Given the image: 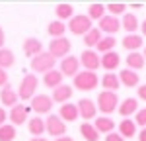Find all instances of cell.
I'll use <instances>...</instances> for the list:
<instances>
[{
    "mask_svg": "<svg viewBox=\"0 0 146 141\" xmlns=\"http://www.w3.org/2000/svg\"><path fill=\"white\" fill-rule=\"evenodd\" d=\"M96 106H98V112H101V116H109V114H113L119 108V96H117V92L101 90L98 94Z\"/></svg>",
    "mask_w": 146,
    "mask_h": 141,
    "instance_id": "1",
    "label": "cell"
},
{
    "mask_svg": "<svg viewBox=\"0 0 146 141\" xmlns=\"http://www.w3.org/2000/svg\"><path fill=\"white\" fill-rule=\"evenodd\" d=\"M92 20L86 16V14H74L70 20H68V23H66V30L70 32L72 35H80V37H84V35L90 32L92 28Z\"/></svg>",
    "mask_w": 146,
    "mask_h": 141,
    "instance_id": "2",
    "label": "cell"
},
{
    "mask_svg": "<svg viewBox=\"0 0 146 141\" xmlns=\"http://www.w3.org/2000/svg\"><path fill=\"white\" fill-rule=\"evenodd\" d=\"M98 84H100V77H98V73H92V70H80L74 77V88L82 92L96 90Z\"/></svg>",
    "mask_w": 146,
    "mask_h": 141,
    "instance_id": "3",
    "label": "cell"
},
{
    "mask_svg": "<svg viewBox=\"0 0 146 141\" xmlns=\"http://www.w3.org/2000/svg\"><path fill=\"white\" fill-rule=\"evenodd\" d=\"M37 86H39L37 75H33V73L25 75L22 79V82H20V86H18V96H20V100H29V102H31V98L37 94Z\"/></svg>",
    "mask_w": 146,
    "mask_h": 141,
    "instance_id": "4",
    "label": "cell"
},
{
    "mask_svg": "<svg viewBox=\"0 0 146 141\" xmlns=\"http://www.w3.org/2000/svg\"><path fill=\"white\" fill-rule=\"evenodd\" d=\"M55 63H56V59L53 57L49 51H41L39 55H35V57L31 59V70L45 75V73L55 69Z\"/></svg>",
    "mask_w": 146,
    "mask_h": 141,
    "instance_id": "5",
    "label": "cell"
},
{
    "mask_svg": "<svg viewBox=\"0 0 146 141\" xmlns=\"http://www.w3.org/2000/svg\"><path fill=\"white\" fill-rule=\"evenodd\" d=\"M45 133H49V135H51V137H55V139L64 137V135H66V124H64L58 116L49 114L47 120H45Z\"/></svg>",
    "mask_w": 146,
    "mask_h": 141,
    "instance_id": "6",
    "label": "cell"
},
{
    "mask_svg": "<svg viewBox=\"0 0 146 141\" xmlns=\"http://www.w3.org/2000/svg\"><path fill=\"white\" fill-rule=\"evenodd\" d=\"M70 49H72V43L68 37H56L49 43V53L55 59H64L66 55H70Z\"/></svg>",
    "mask_w": 146,
    "mask_h": 141,
    "instance_id": "7",
    "label": "cell"
},
{
    "mask_svg": "<svg viewBox=\"0 0 146 141\" xmlns=\"http://www.w3.org/2000/svg\"><path fill=\"white\" fill-rule=\"evenodd\" d=\"M100 53L96 51V49H84L82 51V55H80V67H84V70H92V73H96V70L101 67L100 63Z\"/></svg>",
    "mask_w": 146,
    "mask_h": 141,
    "instance_id": "8",
    "label": "cell"
},
{
    "mask_svg": "<svg viewBox=\"0 0 146 141\" xmlns=\"http://www.w3.org/2000/svg\"><path fill=\"white\" fill-rule=\"evenodd\" d=\"M31 110H33L37 116H45V114H51V110H53V100H51V96H47V94H35L33 98H31Z\"/></svg>",
    "mask_w": 146,
    "mask_h": 141,
    "instance_id": "9",
    "label": "cell"
},
{
    "mask_svg": "<svg viewBox=\"0 0 146 141\" xmlns=\"http://www.w3.org/2000/svg\"><path fill=\"white\" fill-rule=\"evenodd\" d=\"M76 108H78V116L82 117V120H86V122L98 117V106H96V102L90 100V98H82V100H78Z\"/></svg>",
    "mask_w": 146,
    "mask_h": 141,
    "instance_id": "10",
    "label": "cell"
},
{
    "mask_svg": "<svg viewBox=\"0 0 146 141\" xmlns=\"http://www.w3.org/2000/svg\"><path fill=\"white\" fill-rule=\"evenodd\" d=\"M58 70L62 73V77L74 79V77L80 73V59L74 57V55H66L64 59H60V69Z\"/></svg>",
    "mask_w": 146,
    "mask_h": 141,
    "instance_id": "11",
    "label": "cell"
},
{
    "mask_svg": "<svg viewBox=\"0 0 146 141\" xmlns=\"http://www.w3.org/2000/svg\"><path fill=\"white\" fill-rule=\"evenodd\" d=\"M98 30H100L101 34H107V35H113L117 34L119 30H121V20L119 18H115V16H109V14H105L103 18H101L100 22H98Z\"/></svg>",
    "mask_w": 146,
    "mask_h": 141,
    "instance_id": "12",
    "label": "cell"
},
{
    "mask_svg": "<svg viewBox=\"0 0 146 141\" xmlns=\"http://www.w3.org/2000/svg\"><path fill=\"white\" fill-rule=\"evenodd\" d=\"M29 110L31 108H27L25 104H16L14 108H10V116H8V120H10V124L16 128V126H22V124H25V120H29Z\"/></svg>",
    "mask_w": 146,
    "mask_h": 141,
    "instance_id": "13",
    "label": "cell"
},
{
    "mask_svg": "<svg viewBox=\"0 0 146 141\" xmlns=\"http://www.w3.org/2000/svg\"><path fill=\"white\" fill-rule=\"evenodd\" d=\"M72 86H68V84H60V86H56L55 90H53V94H51V100H53V104H66L68 100L72 98Z\"/></svg>",
    "mask_w": 146,
    "mask_h": 141,
    "instance_id": "14",
    "label": "cell"
},
{
    "mask_svg": "<svg viewBox=\"0 0 146 141\" xmlns=\"http://www.w3.org/2000/svg\"><path fill=\"white\" fill-rule=\"evenodd\" d=\"M0 102L6 106V108H14L16 104H20L18 90H14V88H12V84H6V86L0 90Z\"/></svg>",
    "mask_w": 146,
    "mask_h": 141,
    "instance_id": "15",
    "label": "cell"
},
{
    "mask_svg": "<svg viewBox=\"0 0 146 141\" xmlns=\"http://www.w3.org/2000/svg\"><path fill=\"white\" fill-rule=\"evenodd\" d=\"M119 82L123 84V86H127V88H136L138 84H140V77H138V73H135V70L131 69H123L119 70Z\"/></svg>",
    "mask_w": 146,
    "mask_h": 141,
    "instance_id": "16",
    "label": "cell"
},
{
    "mask_svg": "<svg viewBox=\"0 0 146 141\" xmlns=\"http://www.w3.org/2000/svg\"><path fill=\"white\" fill-rule=\"evenodd\" d=\"M121 45L129 53H135V51H138L140 47L144 45V39H142V35H138V34H127L123 37V41H121Z\"/></svg>",
    "mask_w": 146,
    "mask_h": 141,
    "instance_id": "17",
    "label": "cell"
},
{
    "mask_svg": "<svg viewBox=\"0 0 146 141\" xmlns=\"http://www.w3.org/2000/svg\"><path fill=\"white\" fill-rule=\"evenodd\" d=\"M100 63H101V67H103L105 70L113 73L115 69H119V65H121V57H119V53L109 51V53H103V55L100 57Z\"/></svg>",
    "mask_w": 146,
    "mask_h": 141,
    "instance_id": "18",
    "label": "cell"
},
{
    "mask_svg": "<svg viewBox=\"0 0 146 141\" xmlns=\"http://www.w3.org/2000/svg\"><path fill=\"white\" fill-rule=\"evenodd\" d=\"M58 117L66 124V122H76L78 120V108H76V104H70V102H66V104H62L60 108H58Z\"/></svg>",
    "mask_w": 146,
    "mask_h": 141,
    "instance_id": "19",
    "label": "cell"
},
{
    "mask_svg": "<svg viewBox=\"0 0 146 141\" xmlns=\"http://www.w3.org/2000/svg\"><path fill=\"white\" fill-rule=\"evenodd\" d=\"M43 51V43L37 39V37H27L25 41H23V53H25V57L33 59L35 55H39Z\"/></svg>",
    "mask_w": 146,
    "mask_h": 141,
    "instance_id": "20",
    "label": "cell"
},
{
    "mask_svg": "<svg viewBox=\"0 0 146 141\" xmlns=\"http://www.w3.org/2000/svg\"><path fill=\"white\" fill-rule=\"evenodd\" d=\"M94 128L98 129V133H103V135H107V133H111L115 131V122H113L109 116H100L94 120Z\"/></svg>",
    "mask_w": 146,
    "mask_h": 141,
    "instance_id": "21",
    "label": "cell"
},
{
    "mask_svg": "<svg viewBox=\"0 0 146 141\" xmlns=\"http://www.w3.org/2000/svg\"><path fill=\"white\" fill-rule=\"evenodd\" d=\"M121 28H123L127 34H136V30L140 28V22L133 12H125L123 18H121Z\"/></svg>",
    "mask_w": 146,
    "mask_h": 141,
    "instance_id": "22",
    "label": "cell"
},
{
    "mask_svg": "<svg viewBox=\"0 0 146 141\" xmlns=\"http://www.w3.org/2000/svg\"><path fill=\"white\" fill-rule=\"evenodd\" d=\"M100 84L103 86V90H107V92H117L119 86H121L119 77H117L115 73H105V75L100 79Z\"/></svg>",
    "mask_w": 146,
    "mask_h": 141,
    "instance_id": "23",
    "label": "cell"
},
{
    "mask_svg": "<svg viewBox=\"0 0 146 141\" xmlns=\"http://www.w3.org/2000/svg\"><path fill=\"white\" fill-rule=\"evenodd\" d=\"M125 63H127V69H131V70H140V69H144V65H146V61L144 57H142V53L140 51H135V53H129L127 57H125Z\"/></svg>",
    "mask_w": 146,
    "mask_h": 141,
    "instance_id": "24",
    "label": "cell"
},
{
    "mask_svg": "<svg viewBox=\"0 0 146 141\" xmlns=\"http://www.w3.org/2000/svg\"><path fill=\"white\" fill-rule=\"evenodd\" d=\"M138 112V100L136 98H125L119 104V114L123 117H131Z\"/></svg>",
    "mask_w": 146,
    "mask_h": 141,
    "instance_id": "25",
    "label": "cell"
},
{
    "mask_svg": "<svg viewBox=\"0 0 146 141\" xmlns=\"http://www.w3.org/2000/svg\"><path fill=\"white\" fill-rule=\"evenodd\" d=\"M123 139H127V137H135L136 133V124L135 120H129V117H125V120H121L119 122V131H117Z\"/></svg>",
    "mask_w": 146,
    "mask_h": 141,
    "instance_id": "26",
    "label": "cell"
},
{
    "mask_svg": "<svg viewBox=\"0 0 146 141\" xmlns=\"http://www.w3.org/2000/svg\"><path fill=\"white\" fill-rule=\"evenodd\" d=\"M62 79H64V77H62V73H60V70H56V69H53V70H49V73L43 75V84L55 90L56 86H60V84H62Z\"/></svg>",
    "mask_w": 146,
    "mask_h": 141,
    "instance_id": "27",
    "label": "cell"
},
{
    "mask_svg": "<svg viewBox=\"0 0 146 141\" xmlns=\"http://www.w3.org/2000/svg\"><path fill=\"white\" fill-rule=\"evenodd\" d=\"M55 16L58 22H64V20H70L74 16V6L68 4V2H60L55 6Z\"/></svg>",
    "mask_w": 146,
    "mask_h": 141,
    "instance_id": "28",
    "label": "cell"
},
{
    "mask_svg": "<svg viewBox=\"0 0 146 141\" xmlns=\"http://www.w3.org/2000/svg\"><path fill=\"white\" fill-rule=\"evenodd\" d=\"M27 129H29V133L33 137H43V133H45V120H41L39 116L27 120Z\"/></svg>",
    "mask_w": 146,
    "mask_h": 141,
    "instance_id": "29",
    "label": "cell"
},
{
    "mask_svg": "<svg viewBox=\"0 0 146 141\" xmlns=\"http://www.w3.org/2000/svg\"><path fill=\"white\" fill-rule=\"evenodd\" d=\"M115 45H117V39L113 35H103L101 41L96 45V51L103 55V53H109V51H115Z\"/></svg>",
    "mask_w": 146,
    "mask_h": 141,
    "instance_id": "30",
    "label": "cell"
},
{
    "mask_svg": "<svg viewBox=\"0 0 146 141\" xmlns=\"http://www.w3.org/2000/svg\"><path fill=\"white\" fill-rule=\"evenodd\" d=\"M107 14V10H105V6L101 4V2H94V4H90L88 6V18H90L92 22H100L101 18Z\"/></svg>",
    "mask_w": 146,
    "mask_h": 141,
    "instance_id": "31",
    "label": "cell"
},
{
    "mask_svg": "<svg viewBox=\"0 0 146 141\" xmlns=\"http://www.w3.org/2000/svg\"><path fill=\"white\" fill-rule=\"evenodd\" d=\"M80 135L86 141H100V133H98V129L94 128V124H90V122H84L80 126Z\"/></svg>",
    "mask_w": 146,
    "mask_h": 141,
    "instance_id": "32",
    "label": "cell"
},
{
    "mask_svg": "<svg viewBox=\"0 0 146 141\" xmlns=\"http://www.w3.org/2000/svg\"><path fill=\"white\" fill-rule=\"evenodd\" d=\"M101 37H103V35H101L100 30H98V28H92L90 32H88V34L82 37V41H84L86 49H92V47H96V45H98V43L101 41Z\"/></svg>",
    "mask_w": 146,
    "mask_h": 141,
    "instance_id": "33",
    "label": "cell"
},
{
    "mask_svg": "<svg viewBox=\"0 0 146 141\" xmlns=\"http://www.w3.org/2000/svg\"><path fill=\"white\" fill-rule=\"evenodd\" d=\"M47 32H49V35H51L53 39H56V37H64V34H66V23L58 22V20H53V22L49 23Z\"/></svg>",
    "mask_w": 146,
    "mask_h": 141,
    "instance_id": "34",
    "label": "cell"
},
{
    "mask_svg": "<svg viewBox=\"0 0 146 141\" xmlns=\"http://www.w3.org/2000/svg\"><path fill=\"white\" fill-rule=\"evenodd\" d=\"M16 63V55H14V51L12 49H6V47H2L0 49V69H10L12 65Z\"/></svg>",
    "mask_w": 146,
    "mask_h": 141,
    "instance_id": "35",
    "label": "cell"
},
{
    "mask_svg": "<svg viewBox=\"0 0 146 141\" xmlns=\"http://www.w3.org/2000/svg\"><path fill=\"white\" fill-rule=\"evenodd\" d=\"M16 128L12 124H4L0 126V141H14L16 139Z\"/></svg>",
    "mask_w": 146,
    "mask_h": 141,
    "instance_id": "36",
    "label": "cell"
},
{
    "mask_svg": "<svg viewBox=\"0 0 146 141\" xmlns=\"http://www.w3.org/2000/svg\"><path fill=\"white\" fill-rule=\"evenodd\" d=\"M105 10L109 12V16H115V18H119V16H123L125 10H127V4L123 2H109V4H105Z\"/></svg>",
    "mask_w": 146,
    "mask_h": 141,
    "instance_id": "37",
    "label": "cell"
},
{
    "mask_svg": "<svg viewBox=\"0 0 146 141\" xmlns=\"http://www.w3.org/2000/svg\"><path fill=\"white\" fill-rule=\"evenodd\" d=\"M135 124L136 128H146V108H138V112L135 114Z\"/></svg>",
    "mask_w": 146,
    "mask_h": 141,
    "instance_id": "38",
    "label": "cell"
},
{
    "mask_svg": "<svg viewBox=\"0 0 146 141\" xmlns=\"http://www.w3.org/2000/svg\"><path fill=\"white\" fill-rule=\"evenodd\" d=\"M136 96H138V100L146 102V84H138L136 86Z\"/></svg>",
    "mask_w": 146,
    "mask_h": 141,
    "instance_id": "39",
    "label": "cell"
},
{
    "mask_svg": "<svg viewBox=\"0 0 146 141\" xmlns=\"http://www.w3.org/2000/svg\"><path fill=\"white\" fill-rule=\"evenodd\" d=\"M105 141H125V139L117 133V131H111V133H107V135H105Z\"/></svg>",
    "mask_w": 146,
    "mask_h": 141,
    "instance_id": "40",
    "label": "cell"
},
{
    "mask_svg": "<svg viewBox=\"0 0 146 141\" xmlns=\"http://www.w3.org/2000/svg\"><path fill=\"white\" fill-rule=\"evenodd\" d=\"M8 84V73L4 69H0V88H4Z\"/></svg>",
    "mask_w": 146,
    "mask_h": 141,
    "instance_id": "41",
    "label": "cell"
},
{
    "mask_svg": "<svg viewBox=\"0 0 146 141\" xmlns=\"http://www.w3.org/2000/svg\"><path fill=\"white\" fill-rule=\"evenodd\" d=\"M6 120H8V112L0 106V126H4V124H6Z\"/></svg>",
    "mask_w": 146,
    "mask_h": 141,
    "instance_id": "42",
    "label": "cell"
},
{
    "mask_svg": "<svg viewBox=\"0 0 146 141\" xmlns=\"http://www.w3.org/2000/svg\"><path fill=\"white\" fill-rule=\"evenodd\" d=\"M4 41H6V34H4V30H2V26H0V49L4 47Z\"/></svg>",
    "mask_w": 146,
    "mask_h": 141,
    "instance_id": "43",
    "label": "cell"
},
{
    "mask_svg": "<svg viewBox=\"0 0 146 141\" xmlns=\"http://www.w3.org/2000/svg\"><path fill=\"white\" fill-rule=\"evenodd\" d=\"M136 135H138V141H146V128H142Z\"/></svg>",
    "mask_w": 146,
    "mask_h": 141,
    "instance_id": "44",
    "label": "cell"
},
{
    "mask_svg": "<svg viewBox=\"0 0 146 141\" xmlns=\"http://www.w3.org/2000/svg\"><path fill=\"white\" fill-rule=\"evenodd\" d=\"M140 32H142V37H146V20L140 22Z\"/></svg>",
    "mask_w": 146,
    "mask_h": 141,
    "instance_id": "45",
    "label": "cell"
},
{
    "mask_svg": "<svg viewBox=\"0 0 146 141\" xmlns=\"http://www.w3.org/2000/svg\"><path fill=\"white\" fill-rule=\"evenodd\" d=\"M55 141H74V139L68 137V135H64V137H58V139H55Z\"/></svg>",
    "mask_w": 146,
    "mask_h": 141,
    "instance_id": "46",
    "label": "cell"
},
{
    "mask_svg": "<svg viewBox=\"0 0 146 141\" xmlns=\"http://www.w3.org/2000/svg\"><path fill=\"white\" fill-rule=\"evenodd\" d=\"M29 141H49V139H47V137H31Z\"/></svg>",
    "mask_w": 146,
    "mask_h": 141,
    "instance_id": "47",
    "label": "cell"
},
{
    "mask_svg": "<svg viewBox=\"0 0 146 141\" xmlns=\"http://www.w3.org/2000/svg\"><path fill=\"white\" fill-rule=\"evenodd\" d=\"M142 57H144V61H146V47H144V51H142Z\"/></svg>",
    "mask_w": 146,
    "mask_h": 141,
    "instance_id": "48",
    "label": "cell"
}]
</instances>
